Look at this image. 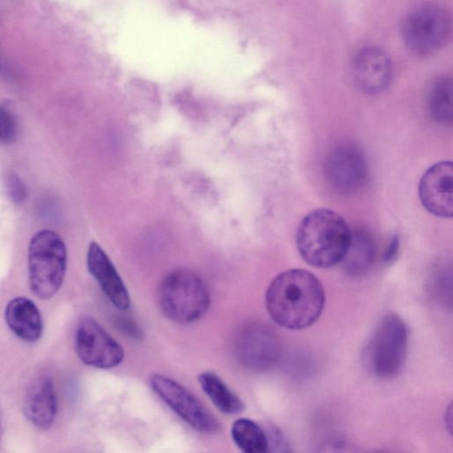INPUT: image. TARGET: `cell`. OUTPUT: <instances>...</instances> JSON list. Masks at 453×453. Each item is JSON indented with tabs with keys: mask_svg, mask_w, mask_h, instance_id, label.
<instances>
[{
	"mask_svg": "<svg viewBox=\"0 0 453 453\" xmlns=\"http://www.w3.org/2000/svg\"><path fill=\"white\" fill-rule=\"evenodd\" d=\"M158 302L166 318L179 324H189L207 312L210 294L196 273L180 268L170 272L162 280Z\"/></svg>",
	"mask_w": 453,
	"mask_h": 453,
	"instance_id": "cell-4",
	"label": "cell"
},
{
	"mask_svg": "<svg viewBox=\"0 0 453 453\" xmlns=\"http://www.w3.org/2000/svg\"><path fill=\"white\" fill-rule=\"evenodd\" d=\"M422 205L437 217L451 218L453 213V165L443 161L432 165L418 185Z\"/></svg>",
	"mask_w": 453,
	"mask_h": 453,
	"instance_id": "cell-10",
	"label": "cell"
},
{
	"mask_svg": "<svg viewBox=\"0 0 453 453\" xmlns=\"http://www.w3.org/2000/svg\"><path fill=\"white\" fill-rule=\"evenodd\" d=\"M87 265L102 291L113 306L126 311L130 306L127 288L104 250L95 242L88 249Z\"/></svg>",
	"mask_w": 453,
	"mask_h": 453,
	"instance_id": "cell-13",
	"label": "cell"
},
{
	"mask_svg": "<svg viewBox=\"0 0 453 453\" xmlns=\"http://www.w3.org/2000/svg\"><path fill=\"white\" fill-rule=\"evenodd\" d=\"M28 282L40 299L51 298L62 287L67 265V250L54 231L42 229L35 234L28 245Z\"/></svg>",
	"mask_w": 453,
	"mask_h": 453,
	"instance_id": "cell-3",
	"label": "cell"
},
{
	"mask_svg": "<svg viewBox=\"0 0 453 453\" xmlns=\"http://www.w3.org/2000/svg\"><path fill=\"white\" fill-rule=\"evenodd\" d=\"M74 349L86 365L97 369H111L124 359L122 346L96 320L81 318L74 332Z\"/></svg>",
	"mask_w": 453,
	"mask_h": 453,
	"instance_id": "cell-8",
	"label": "cell"
},
{
	"mask_svg": "<svg viewBox=\"0 0 453 453\" xmlns=\"http://www.w3.org/2000/svg\"><path fill=\"white\" fill-rule=\"evenodd\" d=\"M24 413L28 421L41 430H48L58 413V399L52 380L41 376L27 391Z\"/></svg>",
	"mask_w": 453,
	"mask_h": 453,
	"instance_id": "cell-14",
	"label": "cell"
},
{
	"mask_svg": "<svg viewBox=\"0 0 453 453\" xmlns=\"http://www.w3.org/2000/svg\"><path fill=\"white\" fill-rule=\"evenodd\" d=\"M351 231L345 219L329 209L307 214L296 232V247L303 259L314 267L328 268L342 262Z\"/></svg>",
	"mask_w": 453,
	"mask_h": 453,
	"instance_id": "cell-2",
	"label": "cell"
},
{
	"mask_svg": "<svg viewBox=\"0 0 453 453\" xmlns=\"http://www.w3.org/2000/svg\"><path fill=\"white\" fill-rule=\"evenodd\" d=\"M450 33L449 15L434 4H423L407 15L403 35L405 44L416 55L426 56L439 50Z\"/></svg>",
	"mask_w": 453,
	"mask_h": 453,
	"instance_id": "cell-6",
	"label": "cell"
},
{
	"mask_svg": "<svg viewBox=\"0 0 453 453\" xmlns=\"http://www.w3.org/2000/svg\"><path fill=\"white\" fill-rule=\"evenodd\" d=\"M9 196L14 203H21L27 196V188L24 182L16 174H11L7 180Z\"/></svg>",
	"mask_w": 453,
	"mask_h": 453,
	"instance_id": "cell-21",
	"label": "cell"
},
{
	"mask_svg": "<svg viewBox=\"0 0 453 453\" xmlns=\"http://www.w3.org/2000/svg\"><path fill=\"white\" fill-rule=\"evenodd\" d=\"M325 291L311 273L292 269L277 275L265 295L271 318L288 329H303L314 324L325 306Z\"/></svg>",
	"mask_w": 453,
	"mask_h": 453,
	"instance_id": "cell-1",
	"label": "cell"
},
{
	"mask_svg": "<svg viewBox=\"0 0 453 453\" xmlns=\"http://www.w3.org/2000/svg\"><path fill=\"white\" fill-rule=\"evenodd\" d=\"M197 380L204 394L221 412L234 415L244 410L240 397L214 372H203Z\"/></svg>",
	"mask_w": 453,
	"mask_h": 453,
	"instance_id": "cell-16",
	"label": "cell"
},
{
	"mask_svg": "<svg viewBox=\"0 0 453 453\" xmlns=\"http://www.w3.org/2000/svg\"><path fill=\"white\" fill-rule=\"evenodd\" d=\"M452 81L449 78L438 80L430 91L429 110L434 119L443 124L452 121Z\"/></svg>",
	"mask_w": 453,
	"mask_h": 453,
	"instance_id": "cell-19",
	"label": "cell"
},
{
	"mask_svg": "<svg viewBox=\"0 0 453 453\" xmlns=\"http://www.w3.org/2000/svg\"><path fill=\"white\" fill-rule=\"evenodd\" d=\"M352 73L360 89L368 94H377L385 90L391 81L392 63L382 50L365 47L354 58Z\"/></svg>",
	"mask_w": 453,
	"mask_h": 453,
	"instance_id": "cell-12",
	"label": "cell"
},
{
	"mask_svg": "<svg viewBox=\"0 0 453 453\" xmlns=\"http://www.w3.org/2000/svg\"><path fill=\"white\" fill-rule=\"evenodd\" d=\"M375 249L370 234L362 229L351 232L347 251L342 260L344 270L351 275L365 273L372 265Z\"/></svg>",
	"mask_w": 453,
	"mask_h": 453,
	"instance_id": "cell-17",
	"label": "cell"
},
{
	"mask_svg": "<svg viewBox=\"0 0 453 453\" xmlns=\"http://www.w3.org/2000/svg\"><path fill=\"white\" fill-rule=\"evenodd\" d=\"M4 319L11 331L26 342H35L42 334L40 311L32 300L25 296L14 297L7 303Z\"/></svg>",
	"mask_w": 453,
	"mask_h": 453,
	"instance_id": "cell-15",
	"label": "cell"
},
{
	"mask_svg": "<svg viewBox=\"0 0 453 453\" xmlns=\"http://www.w3.org/2000/svg\"><path fill=\"white\" fill-rule=\"evenodd\" d=\"M150 384L157 395L185 423L199 433L213 434L220 424L185 387L163 374H153Z\"/></svg>",
	"mask_w": 453,
	"mask_h": 453,
	"instance_id": "cell-7",
	"label": "cell"
},
{
	"mask_svg": "<svg viewBox=\"0 0 453 453\" xmlns=\"http://www.w3.org/2000/svg\"><path fill=\"white\" fill-rule=\"evenodd\" d=\"M407 350V330L395 314L384 316L377 324L363 350V363L380 379H390L402 370Z\"/></svg>",
	"mask_w": 453,
	"mask_h": 453,
	"instance_id": "cell-5",
	"label": "cell"
},
{
	"mask_svg": "<svg viewBox=\"0 0 453 453\" xmlns=\"http://www.w3.org/2000/svg\"><path fill=\"white\" fill-rule=\"evenodd\" d=\"M16 134L17 125L12 115L0 105V142H12Z\"/></svg>",
	"mask_w": 453,
	"mask_h": 453,
	"instance_id": "cell-20",
	"label": "cell"
},
{
	"mask_svg": "<svg viewBox=\"0 0 453 453\" xmlns=\"http://www.w3.org/2000/svg\"><path fill=\"white\" fill-rule=\"evenodd\" d=\"M398 247H399L398 238L394 237L385 253L384 259L386 262L389 263L395 259V257L397 254Z\"/></svg>",
	"mask_w": 453,
	"mask_h": 453,
	"instance_id": "cell-22",
	"label": "cell"
},
{
	"mask_svg": "<svg viewBox=\"0 0 453 453\" xmlns=\"http://www.w3.org/2000/svg\"><path fill=\"white\" fill-rule=\"evenodd\" d=\"M328 182L338 191L349 193L360 188L366 180L365 157L358 148L342 144L333 149L324 165Z\"/></svg>",
	"mask_w": 453,
	"mask_h": 453,
	"instance_id": "cell-9",
	"label": "cell"
},
{
	"mask_svg": "<svg viewBox=\"0 0 453 453\" xmlns=\"http://www.w3.org/2000/svg\"><path fill=\"white\" fill-rule=\"evenodd\" d=\"M231 437L242 452L265 453L268 451L265 430L250 419H236L231 427Z\"/></svg>",
	"mask_w": 453,
	"mask_h": 453,
	"instance_id": "cell-18",
	"label": "cell"
},
{
	"mask_svg": "<svg viewBox=\"0 0 453 453\" xmlns=\"http://www.w3.org/2000/svg\"><path fill=\"white\" fill-rule=\"evenodd\" d=\"M241 361L249 369H270L280 356V346L275 334L264 325H251L242 331L237 343Z\"/></svg>",
	"mask_w": 453,
	"mask_h": 453,
	"instance_id": "cell-11",
	"label": "cell"
}]
</instances>
